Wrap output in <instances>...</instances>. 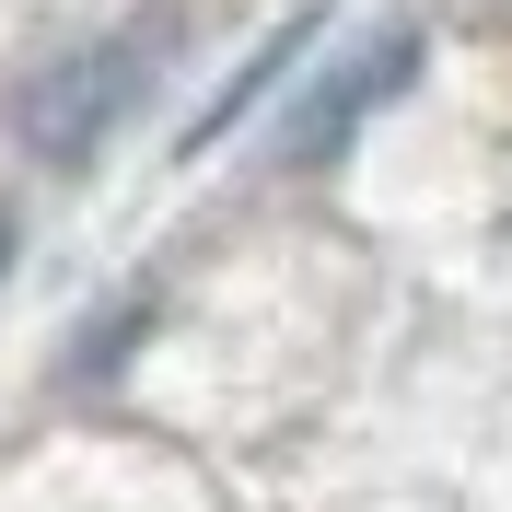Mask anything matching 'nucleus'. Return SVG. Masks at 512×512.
<instances>
[{"mask_svg":"<svg viewBox=\"0 0 512 512\" xmlns=\"http://www.w3.org/2000/svg\"><path fill=\"white\" fill-rule=\"evenodd\" d=\"M140 59H152L140 35H128V47H82V59H47L24 94H12L24 152H35V163H82L105 128L128 117V94H140Z\"/></svg>","mask_w":512,"mask_h":512,"instance_id":"f257e3e1","label":"nucleus"},{"mask_svg":"<svg viewBox=\"0 0 512 512\" xmlns=\"http://www.w3.org/2000/svg\"><path fill=\"white\" fill-rule=\"evenodd\" d=\"M408 70H419V35H373V47H361V59L338 70V82L303 105V117H291V163H326V152H338V140H350V128L373 117L384 94H396V82H408Z\"/></svg>","mask_w":512,"mask_h":512,"instance_id":"f03ea898","label":"nucleus"},{"mask_svg":"<svg viewBox=\"0 0 512 512\" xmlns=\"http://www.w3.org/2000/svg\"><path fill=\"white\" fill-rule=\"evenodd\" d=\"M303 47H315V12H303V24H280V35H268V47H256V59H245V70H233V82H222V94L198 105V128H187V152H210V140H222V128L245 117V105L268 94V82H280L291 59H303Z\"/></svg>","mask_w":512,"mask_h":512,"instance_id":"7ed1b4c3","label":"nucleus"},{"mask_svg":"<svg viewBox=\"0 0 512 512\" xmlns=\"http://www.w3.org/2000/svg\"><path fill=\"white\" fill-rule=\"evenodd\" d=\"M0 268H12V210H0Z\"/></svg>","mask_w":512,"mask_h":512,"instance_id":"20e7f679","label":"nucleus"}]
</instances>
